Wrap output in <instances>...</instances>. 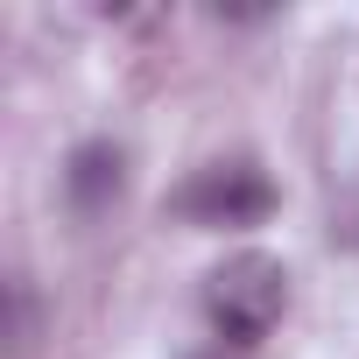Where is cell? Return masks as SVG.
Returning a JSON list of instances; mask_svg holds the SVG:
<instances>
[{"label":"cell","mask_w":359,"mask_h":359,"mask_svg":"<svg viewBox=\"0 0 359 359\" xmlns=\"http://www.w3.org/2000/svg\"><path fill=\"white\" fill-rule=\"evenodd\" d=\"M282 310H289V268L261 247H240L205 275V317H212L219 345H233V352H254L282 324Z\"/></svg>","instance_id":"1"},{"label":"cell","mask_w":359,"mask_h":359,"mask_svg":"<svg viewBox=\"0 0 359 359\" xmlns=\"http://www.w3.org/2000/svg\"><path fill=\"white\" fill-rule=\"evenodd\" d=\"M275 205H282V191H275V176H268L254 155L205 162V169L184 176L176 198H169V212L184 219V226H198V233H254V226L275 219Z\"/></svg>","instance_id":"2"},{"label":"cell","mask_w":359,"mask_h":359,"mask_svg":"<svg viewBox=\"0 0 359 359\" xmlns=\"http://www.w3.org/2000/svg\"><path fill=\"white\" fill-rule=\"evenodd\" d=\"M120 191H127V148L120 141L92 134V141H78L64 155V205H71V219H106L120 205Z\"/></svg>","instance_id":"3"},{"label":"cell","mask_w":359,"mask_h":359,"mask_svg":"<svg viewBox=\"0 0 359 359\" xmlns=\"http://www.w3.org/2000/svg\"><path fill=\"white\" fill-rule=\"evenodd\" d=\"M226 352H233V345H205V352H191V359H226Z\"/></svg>","instance_id":"4"}]
</instances>
